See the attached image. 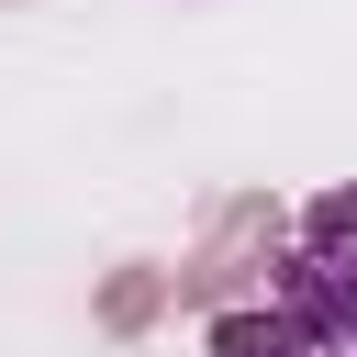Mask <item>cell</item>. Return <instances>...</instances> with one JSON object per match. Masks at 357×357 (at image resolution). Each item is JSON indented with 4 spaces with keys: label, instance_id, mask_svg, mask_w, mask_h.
<instances>
[{
    "label": "cell",
    "instance_id": "2",
    "mask_svg": "<svg viewBox=\"0 0 357 357\" xmlns=\"http://www.w3.org/2000/svg\"><path fill=\"white\" fill-rule=\"evenodd\" d=\"M212 357H335L301 312H279V301H245V312H223L212 324Z\"/></svg>",
    "mask_w": 357,
    "mask_h": 357
},
{
    "label": "cell",
    "instance_id": "1",
    "mask_svg": "<svg viewBox=\"0 0 357 357\" xmlns=\"http://www.w3.org/2000/svg\"><path fill=\"white\" fill-rule=\"evenodd\" d=\"M279 312H301L335 357H357V190H324V201L290 223V257H279Z\"/></svg>",
    "mask_w": 357,
    "mask_h": 357
}]
</instances>
